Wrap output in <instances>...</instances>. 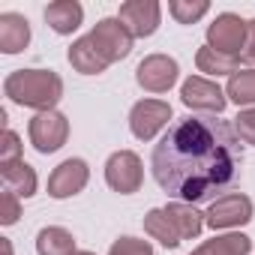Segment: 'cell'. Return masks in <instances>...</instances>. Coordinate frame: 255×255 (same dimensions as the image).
I'll return each mask as SVG.
<instances>
[{"mask_svg": "<svg viewBox=\"0 0 255 255\" xmlns=\"http://www.w3.org/2000/svg\"><path fill=\"white\" fill-rule=\"evenodd\" d=\"M21 159V144H18V135L12 129L3 132V144H0V165L6 162H18Z\"/></svg>", "mask_w": 255, "mask_h": 255, "instance_id": "obj_27", "label": "cell"}, {"mask_svg": "<svg viewBox=\"0 0 255 255\" xmlns=\"http://www.w3.org/2000/svg\"><path fill=\"white\" fill-rule=\"evenodd\" d=\"M246 30H249V21H243L234 12H222L207 27V45L225 57H240L246 48Z\"/></svg>", "mask_w": 255, "mask_h": 255, "instance_id": "obj_3", "label": "cell"}, {"mask_svg": "<svg viewBox=\"0 0 255 255\" xmlns=\"http://www.w3.org/2000/svg\"><path fill=\"white\" fill-rule=\"evenodd\" d=\"M18 216H21L18 195L9 192V189H3V192H0V222H3V225H12Z\"/></svg>", "mask_w": 255, "mask_h": 255, "instance_id": "obj_26", "label": "cell"}, {"mask_svg": "<svg viewBox=\"0 0 255 255\" xmlns=\"http://www.w3.org/2000/svg\"><path fill=\"white\" fill-rule=\"evenodd\" d=\"M144 231H147L153 240H159L165 249L180 246V234H177V228L171 225V219H168L165 207H156V210H150V213L144 216Z\"/></svg>", "mask_w": 255, "mask_h": 255, "instance_id": "obj_19", "label": "cell"}, {"mask_svg": "<svg viewBox=\"0 0 255 255\" xmlns=\"http://www.w3.org/2000/svg\"><path fill=\"white\" fill-rule=\"evenodd\" d=\"M141 177H144L141 159L132 150H117V153L108 156V162H105V180H108V186L114 192H120V195L138 192L141 189Z\"/></svg>", "mask_w": 255, "mask_h": 255, "instance_id": "obj_5", "label": "cell"}, {"mask_svg": "<svg viewBox=\"0 0 255 255\" xmlns=\"http://www.w3.org/2000/svg\"><path fill=\"white\" fill-rule=\"evenodd\" d=\"M87 162L84 159H66L54 168V174L48 177V195L51 198H69V195H78L84 186H87Z\"/></svg>", "mask_w": 255, "mask_h": 255, "instance_id": "obj_12", "label": "cell"}, {"mask_svg": "<svg viewBox=\"0 0 255 255\" xmlns=\"http://www.w3.org/2000/svg\"><path fill=\"white\" fill-rule=\"evenodd\" d=\"M87 39H90L93 48L105 57V63L123 60L126 54L132 51V33L120 24V18H102V21L90 30Z\"/></svg>", "mask_w": 255, "mask_h": 255, "instance_id": "obj_4", "label": "cell"}, {"mask_svg": "<svg viewBox=\"0 0 255 255\" xmlns=\"http://www.w3.org/2000/svg\"><path fill=\"white\" fill-rule=\"evenodd\" d=\"M225 96L237 105H255V69H237L228 78Z\"/></svg>", "mask_w": 255, "mask_h": 255, "instance_id": "obj_22", "label": "cell"}, {"mask_svg": "<svg viewBox=\"0 0 255 255\" xmlns=\"http://www.w3.org/2000/svg\"><path fill=\"white\" fill-rule=\"evenodd\" d=\"M36 252L39 255H75V237L66 228L48 225L36 234Z\"/></svg>", "mask_w": 255, "mask_h": 255, "instance_id": "obj_18", "label": "cell"}, {"mask_svg": "<svg viewBox=\"0 0 255 255\" xmlns=\"http://www.w3.org/2000/svg\"><path fill=\"white\" fill-rule=\"evenodd\" d=\"M240 60H243V57H225V54L213 51L210 45L198 48V54H195L198 72H207V75H228V72L234 75V72H237V66H240Z\"/></svg>", "mask_w": 255, "mask_h": 255, "instance_id": "obj_21", "label": "cell"}, {"mask_svg": "<svg viewBox=\"0 0 255 255\" xmlns=\"http://www.w3.org/2000/svg\"><path fill=\"white\" fill-rule=\"evenodd\" d=\"M108 255H153V246L147 240H138V237H120L111 243Z\"/></svg>", "mask_w": 255, "mask_h": 255, "instance_id": "obj_24", "label": "cell"}, {"mask_svg": "<svg viewBox=\"0 0 255 255\" xmlns=\"http://www.w3.org/2000/svg\"><path fill=\"white\" fill-rule=\"evenodd\" d=\"M75 255H93V252H75Z\"/></svg>", "mask_w": 255, "mask_h": 255, "instance_id": "obj_30", "label": "cell"}, {"mask_svg": "<svg viewBox=\"0 0 255 255\" xmlns=\"http://www.w3.org/2000/svg\"><path fill=\"white\" fill-rule=\"evenodd\" d=\"M0 249H3V255H12V243L3 237V240H0Z\"/></svg>", "mask_w": 255, "mask_h": 255, "instance_id": "obj_29", "label": "cell"}, {"mask_svg": "<svg viewBox=\"0 0 255 255\" xmlns=\"http://www.w3.org/2000/svg\"><path fill=\"white\" fill-rule=\"evenodd\" d=\"M180 99H183V105L198 108V111H210L213 117L222 114L225 111V102H228V96L222 93V87L216 81H210V78H201V75H192V78L183 81Z\"/></svg>", "mask_w": 255, "mask_h": 255, "instance_id": "obj_8", "label": "cell"}, {"mask_svg": "<svg viewBox=\"0 0 255 255\" xmlns=\"http://www.w3.org/2000/svg\"><path fill=\"white\" fill-rule=\"evenodd\" d=\"M177 60L168 57V54H150L138 63L135 69V81L150 90V93H165L174 81H177Z\"/></svg>", "mask_w": 255, "mask_h": 255, "instance_id": "obj_10", "label": "cell"}, {"mask_svg": "<svg viewBox=\"0 0 255 255\" xmlns=\"http://www.w3.org/2000/svg\"><path fill=\"white\" fill-rule=\"evenodd\" d=\"M243 153L234 126L216 117H180L153 147V177L177 201L195 204L228 189Z\"/></svg>", "mask_w": 255, "mask_h": 255, "instance_id": "obj_1", "label": "cell"}, {"mask_svg": "<svg viewBox=\"0 0 255 255\" xmlns=\"http://www.w3.org/2000/svg\"><path fill=\"white\" fill-rule=\"evenodd\" d=\"M234 132H237L240 141L255 144V108H243V111L234 117Z\"/></svg>", "mask_w": 255, "mask_h": 255, "instance_id": "obj_25", "label": "cell"}, {"mask_svg": "<svg viewBox=\"0 0 255 255\" xmlns=\"http://www.w3.org/2000/svg\"><path fill=\"white\" fill-rule=\"evenodd\" d=\"M3 93L18 105L54 111V105L63 96V81L51 69H18L3 81Z\"/></svg>", "mask_w": 255, "mask_h": 255, "instance_id": "obj_2", "label": "cell"}, {"mask_svg": "<svg viewBox=\"0 0 255 255\" xmlns=\"http://www.w3.org/2000/svg\"><path fill=\"white\" fill-rule=\"evenodd\" d=\"M159 15L162 12H159L156 0H129V3H123L120 12H117L120 24L129 30L132 36H150V33H156Z\"/></svg>", "mask_w": 255, "mask_h": 255, "instance_id": "obj_11", "label": "cell"}, {"mask_svg": "<svg viewBox=\"0 0 255 255\" xmlns=\"http://www.w3.org/2000/svg\"><path fill=\"white\" fill-rule=\"evenodd\" d=\"M249 219H252V201L240 192L216 198L204 213V222L210 228H237V225H246Z\"/></svg>", "mask_w": 255, "mask_h": 255, "instance_id": "obj_9", "label": "cell"}, {"mask_svg": "<svg viewBox=\"0 0 255 255\" xmlns=\"http://www.w3.org/2000/svg\"><path fill=\"white\" fill-rule=\"evenodd\" d=\"M240 57L249 60V63H255V21H249V30H246V48H243Z\"/></svg>", "mask_w": 255, "mask_h": 255, "instance_id": "obj_28", "label": "cell"}, {"mask_svg": "<svg viewBox=\"0 0 255 255\" xmlns=\"http://www.w3.org/2000/svg\"><path fill=\"white\" fill-rule=\"evenodd\" d=\"M0 177H3V186L9 192H15L18 198H30L36 192V171L18 159V162H6V165H0Z\"/></svg>", "mask_w": 255, "mask_h": 255, "instance_id": "obj_15", "label": "cell"}, {"mask_svg": "<svg viewBox=\"0 0 255 255\" xmlns=\"http://www.w3.org/2000/svg\"><path fill=\"white\" fill-rule=\"evenodd\" d=\"M30 42V24L18 12H3L0 15V51L18 54Z\"/></svg>", "mask_w": 255, "mask_h": 255, "instance_id": "obj_13", "label": "cell"}, {"mask_svg": "<svg viewBox=\"0 0 255 255\" xmlns=\"http://www.w3.org/2000/svg\"><path fill=\"white\" fill-rule=\"evenodd\" d=\"M165 213H168L171 225L177 228L180 240H192V237H198L201 228H204V216H201L192 204H186V201H174V204H168Z\"/></svg>", "mask_w": 255, "mask_h": 255, "instance_id": "obj_16", "label": "cell"}, {"mask_svg": "<svg viewBox=\"0 0 255 255\" xmlns=\"http://www.w3.org/2000/svg\"><path fill=\"white\" fill-rule=\"evenodd\" d=\"M69 138V123L60 111H39L30 120V144L39 153H54Z\"/></svg>", "mask_w": 255, "mask_h": 255, "instance_id": "obj_6", "label": "cell"}, {"mask_svg": "<svg viewBox=\"0 0 255 255\" xmlns=\"http://www.w3.org/2000/svg\"><path fill=\"white\" fill-rule=\"evenodd\" d=\"M168 120H171V105L168 102H162V99H141L129 111V129H132L135 138L150 141L162 126H168Z\"/></svg>", "mask_w": 255, "mask_h": 255, "instance_id": "obj_7", "label": "cell"}, {"mask_svg": "<svg viewBox=\"0 0 255 255\" xmlns=\"http://www.w3.org/2000/svg\"><path fill=\"white\" fill-rule=\"evenodd\" d=\"M249 249H252V240L246 234H225L201 243L192 255H249Z\"/></svg>", "mask_w": 255, "mask_h": 255, "instance_id": "obj_20", "label": "cell"}, {"mask_svg": "<svg viewBox=\"0 0 255 255\" xmlns=\"http://www.w3.org/2000/svg\"><path fill=\"white\" fill-rule=\"evenodd\" d=\"M81 18H84V9H81V3H75V0H54V3L45 6V21L51 24L54 33L66 36V33L78 30Z\"/></svg>", "mask_w": 255, "mask_h": 255, "instance_id": "obj_14", "label": "cell"}, {"mask_svg": "<svg viewBox=\"0 0 255 255\" xmlns=\"http://www.w3.org/2000/svg\"><path fill=\"white\" fill-rule=\"evenodd\" d=\"M69 63L81 72V75H99V72H105V57L93 48V42L84 36V39H75L72 42V48H69Z\"/></svg>", "mask_w": 255, "mask_h": 255, "instance_id": "obj_17", "label": "cell"}, {"mask_svg": "<svg viewBox=\"0 0 255 255\" xmlns=\"http://www.w3.org/2000/svg\"><path fill=\"white\" fill-rule=\"evenodd\" d=\"M168 9H171V15H174L180 24H192V21H198L210 6L204 3V0H195V3H183V0H174Z\"/></svg>", "mask_w": 255, "mask_h": 255, "instance_id": "obj_23", "label": "cell"}]
</instances>
